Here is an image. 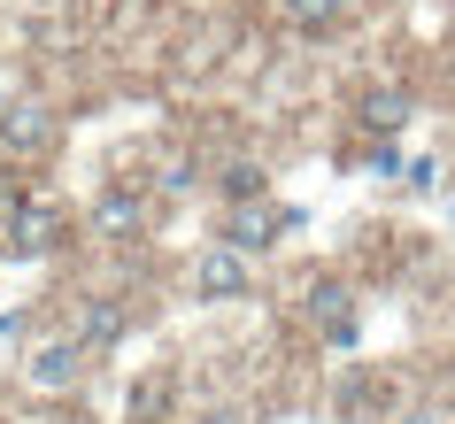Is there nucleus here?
Returning a JSON list of instances; mask_svg holds the SVG:
<instances>
[{"instance_id": "3", "label": "nucleus", "mask_w": 455, "mask_h": 424, "mask_svg": "<svg viewBox=\"0 0 455 424\" xmlns=\"http://www.w3.org/2000/svg\"><path fill=\"white\" fill-rule=\"evenodd\" d=\"M286 224H293V216H286V209H270L263 193H255V201H232V224H224V239H232L240 255H263V247L286 232Z\"/></svg>"}, {"instance_id": "8", "label": "nucleus", "mask_w": 455, "mask_h": 424, "mask_svg": "<svg viewBox=\"0 0 455 424\" xmlns=\"http://www.w3.org/2000/svg\"><path fill=\"white\" fill-rule=\"evenodd\" d=\"M77 340H85V348H116V340H124V301L93 293V301L77 308Z\"/></svg>"}, {"instance_id": "7", "label": "nucleus", "mask_w": 455, "mask_h": 424, "mask_svg": "<svg viewBox=\"0 0 455 424\" xmlns=\"http://www.w3.org/2000/svg\"><path fill=\"white\" fill-rule=\"evenodd\" d=\"M47 140H54L47 108H8V116H0V147H8V155H39Z\"/></svg>"}, {"instance_id": "13", "label": "nucleus", "mask_w": 455, "mask_h": 424, "mask_svg": "<svg viewBox=\"0 0 455 424\" xmlns=\"http://www.w3.org/2000/svg\"><path fill=\"white\" fill-rule=\"evenodd\" d=\"M209 424H247V417H209Z\"/></svg>"}, {"instance_id": "6", "label": "nucleus", "mask_w": 455, "mask_h": 424, "mask_svg": "<svg viewBox=\"0 0 455 424\" xmlns=\"http://www.w3.org/2000/svg\"><path fill=\"white\" fill-rule=\"evenodd\" d=\"M278 16H286L293 31H309V39H324V31H339L347 16H355V0H278Z\"/></svg>"}, {"instance_id": "5", "label": "nucleus", "mask_w": 455, "mask_h": 424, "mask_svg": "<svg viewBox=\"0 0 455 424\" xmlns=\"http://www.w3.org/2000/svg\"><path fill=\"white\" fill-rule=\"evenodd\" d=\"M309 316H316V332H324V340H339V348L355 340V308H347V285H324V278H316V285H309Z\"/></svg>"}, {"instance_id": "14", "label": "nucleus", "mask_w": 455, "mask_h": 424, "mask_svg": "<svg viewBox=\"0 0 455 424\" xmlns=\"http://www.w3.org/2000/svg\"><path fill=\"white\" fill-rule=\"evenodd\" d=\"M448 39H455V16H448Z\"/></svg>"}, {"instance_id": "12", "label": "nucleus", "mask_w": 455, "mask_h": 424, "mask_svg": "<svg viewBox=\"0 0 455 424\" xmlns=\"http://www.w3.org/2000/svg\"><path fill=\"white\" fill-rule=\"evenodd\" d=\"M394 424H455L448 409H409V417H394Z\"/></svg>"}, {"instance_id": "1", "label": "nucleus", "mask_w": 455, "mask_h": 424, "mask_svg": "<svg viewBox=\"0 0 455 424\" xmlns=\"http://www.w3.org/2000/svg\"><path fill=\"white\" fill-rule=\"evenodd\" d=\"M193 293L201 301H247L255 293V255H240L232 239H216L209 255L193 262Z\"/></svg>"}, {"instance_id": "9", "label": "nucleus", "mask_w": 455, "mask_h": 424, "mask_svg": "<svg viewBox=\"0 0 455 424\" xmlns=\"http://www.w3.org/2000/svg\"><path fill=\"white\" fill-rule=\"evenodd\" d=\"M147 224V201H132V193H100L93 201V232L100 239H132Z\"/></svg>"}, {"instance_id": "11", "label": "nucleus", "mask_w": 455, "mask_h": 424, "mask_svg": "<svg viewBox=\"0 0 455 424\" xmlns=\"http://www.w3.org/2000/svg\"><path fill=\"white\" fill-rule=\"evenodd\" d=\"M216 186H224V201H255V193H263V170H255V163H232Z\"/></svg>"}, {"instance_id": "2", "label": "nucleus", "mask_w": 455, "mask_h": 424, "mask_svg": "<svg viewBox=\"0 0 455 424\" xmlns=\"http://www.w3.org/2000/svg\"><path fill=\"white\" fill-rule=\"evenodd\" d=\"M24 378L39 394H77V386L93 378V348H85V340H47V348H31Z\"/></svg>"}, {"instance_id": "10", "label": "nucleus", "mask_w": 455, "mask_h": 424, "mask_svg": "<svg viewBox=\"0 0 455 424\" xmlns=\"http://www.w3.org/2000/svg\"><path fill=\"white\" fill-rule=\"evenodd\" d=\"M363 132H379V140H394V132H402L409 124V93H394V85H379V93H363Z\"/></svg>"}, {"instance_id": "4", "label": "nucleus", "mask_w": 455, "mask_h": 424, "mask_svg": "<svg viewBox=\"0 0 455 424\" xmlns=\"http://www.w3.org/2000/svg\"><path fill=\"white\" fill-rule=\"evenodd\" d=\"M54 232H62V224H54L47 201H8V247H16V255H47Z\"/></svg>"}]
</instances>
